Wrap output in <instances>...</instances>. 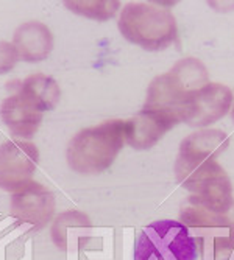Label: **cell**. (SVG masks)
<instances>
[{
  "label": "cell",
  "mask_w": 234,
  "mask_h": 260,
  "mask_svg": "<svg viewBox=\"0 0 234 260\" xmlns=\"http://www.w3.org/2000/svg\"><path fill=\"white\" fill-rule=\"evenodd\" d=\"M39 164V150L27 140L10 139L0 145V188L17 192L32 182Z\"/></svg>",
  "instance_id": "5b68a950"
},
{
  "label": "cell",
  "mask_w": 234,
  "mask_h": 260,
  "mask_svg": "<svg viewBox=\"0 0 234 260\" xmlns=\"http://www.w3.org/2000/svg\"><path fill=\"white\" fill-rule=\"evenodd\" d=\"M64 7L87 19L108 20L115 16L117 10L121 8V2L117 0H77V2H64Z\"/></svg>",
  "instance_id": "9a60e30c"
},
{
  "label": "cell",
  "mask_w": 234,
  "mask_h": 260,
  "mask_svg": "<svg viewBox=\"0 0 234 260\" xmlns=\"http://www.w3.org/2000/svg\"><path fill=\"white\" fill-rule=\"evenodd\" d=\"M19 55L11 42L0 41V75L8 74L17 64Z\"/></svg>",
  "instance_id": "2e32d148"
},
{
  "label": "cell",
  "mask_w": 234,
  "mask_h": 260,
  "mask_svg": "<svg viewBox=\"0 0 234 260\" xmlns=\"http://www.w3.org/2000/svg\"><path fill=\"white\" fill-rule=\"evenodd\" d=\"M89 229L91 221L84 214L77 210L64 212L53 223L52 239L60 249H67L70 248V245L78 243L80 239L87 234Z\"/></svg>",
  "instance_id": "5bb4252c"
},
{
  "label": "cell",
  "mask_w": 234,
  "mask_h": 260,
  "mask_svg": "<svg viewBox=\"0 0 234 260\" xmlns=\"http://www.w3.org/2000/svg\"><path fill=\"white\" fill-rule=\"evenodd\" d=\"M119 30L128 42L147 52L166 50L178 38L173 14L152 2L127 4L119 16Z\"/></svg>",
  "instance_id": "3957f363"
},
{
  "label": "cell",
  "mask_w": 234,
  "mask_h": 260,
  "mask_svg": "<svg viewBox=\"0 0 234 260\" xmlns=\"http://www.w3.org/2000/svg\"><path fill=\"white\" fill-rule=\"evenodd\" d=\"M134 260H198V246L178 220H156L137 234Z\"/></svg>",
  "instance_id": "277c9868"
},
{
  "label": "cell",
  "mask_w": 234,
  "mask_h": 260,
  "mask_svg": "<svg viewBox=\"0 0 234 260\" xmlns=\"http://www.w3.org/2000/svg\"><path fill=\"white\" fill-rule=\"evenodd\" d=\"M0 117L11 134L20 139H32L42 122V112L19 92L2 102Z\"/></svg>",
  "instance_id": "30bf717a"
},
{
  "label": "cell",
  "mask_w": 234,
  "mask_h": 260,
  "mask_svg": "<svg viewBox=\"0 0 234 260\" xmlns=\"http://www.w3.org/2000/svg\"><path fill=\"white\" fill-rule=\"evenodd\" d=\"M13 45L19 58L27 62H39L50 55L53 36L49 27L41 22H25L14 31Z\"/></svg>",
  "instance_id": "8fae6325"
},
{
  "label": "cell",
  "mask_w": 234,
  "mask_h": 260,
  "mask_svg": "<svg viewBox=\"0 0 234 260\" xmlns=\"http://www.w3.org/2000/svg\"><path fill=\"white\" fill-rule=\"evenodd\" d=\"M17 92L41 112L53 109L61 97L58 83L52 77H47L44 74L28 75L22 83H19Z\"/></svg>",
  "instance_id": "4fadbf2b"
},
{
  "label": "cell",
  "mask_w": 234,
  "mask_h": 260,
  "mask_svg": "<svg viewBox=\"0 0 234 260\" xmlns=\"http://www.w3.org/2000/svg\"><path fill=\"white\" fill-rule=\"evenodd\" d=\"M125 142V122L106 120L86 128L69 142L66 157L69 167L80 175H97L108 170Z\"/></svg>",
  "instance_id": "6da1fadb"
},
{
  "label": "cell",
  "mask_w": 234,
  "mask_h": 260,
  "mask_svg": "<svg viewBox=\"0 0 234 260\" xmlns=\"http://www.w3.org/2000/svg\"><path fill=\"white\" fill-rule=\"evenodd\" d=\"M231 106V89L225 84L208 83L187 97L181 111V122L192 128H206L223 119Z\"/></svg>",
  "instance_id": "8992f818"
},
{
  "label": "cell",
  "mask_w": 234,
  "mask_h": 260,
  "mask_svg": "<svg viewBox=\"0 0 234 260\" xmlns=\"http://www.w3.org/2000/svg\"><path fill=\"white\" fill-rule=\"evenodd\" d=\"M228 145L229 139L223 131L203 128L189 134L181 142L178 154L201 160H217Z\"/></svg>",
  "instance_id": "7c38bea8"
},
{
  "label": "cell",
  "mask_w": 234,
  "mask_h": 260,
  "mask_svg": "<svg viewBox=\"0 0 234 260\" xmlns=\"http://www.w3.org/2000/svg\"><path fill=\"white\" fill-rule=\"evenodd\" d=\"M209 83L204 64L197 58L180 59L167 74L156 77L147 90V100L142 108L158 111L181 122V111L187 97Z\"/></svg>",
  "instance_id": "7a4b0ae2"
},
{
  "label": "cell",
  "mask_w": 234,
  "mask_h": 260,
  "mask_svg": "<svg viewBox=\"0 0 234 260\" xmlns=\"http://www.w3.org/2000/svg\"><path fill=\"white\" fill-rule=\"evenodd\" d=\"M231 119L234 122V99H232V108H231Z\"/></svg>",
  "instance_id": "e0dca14e"
},
{
  "label": "cell",
  "mask_w": 234,
  "mask_h": 260,
  "mask_svg": "<svg viewBox=\"0 0 234 260\" xmlns=\"http://www.w3.org/2000/svg\"><path fill=\"white\" fill-rule=\"evenodd\" d=\"M177 125L170 117L142 108L125 122V142L134 150H150Z\"/></svg>",
  "instance_id": "ba28073f"
},
{
  "label": "cell",
  "mask_w": 234,
  "mask_h": 260,
  "mask_svg": "<svg viewBox=\"0 0 234 260\" xmlns=\"http://www.w3.org/2000/svg\"><path fill=\"white\" fill-rule=\"evenodd\" d=\"M55 195L39 182H28L11 197V214L14 218L41 229L50 223L55 214Z\"/></svg>",
  "instance_id": "52a82bcc"
},
{
  "label": "cell",
  "mask_w": 234,
  "mask_h": 260,
  "mask_svg": "<svg viewBox=\"0 0 234 260\" xmlns=\"http://www.w3.org/2000/svg\"><path fill=\"white\" fill-rule=\"evenodd\" d=\"M175 176L183 188L192 195H200L209 185L228 175L217 160H201L178 154L175 160Z\"/></svg>",
  "instance_id": "9c48e42d"
}]
</instances>
